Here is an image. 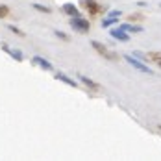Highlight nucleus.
<instances>
[{
  "label": "nucleus",
  "mask_w": 161,
  "mask_h": 161,
  "mask_svg": "<svg viewBox=\"0 0 161 161\" xmlns=\"http://www.w3.org/2000/svg\"><path fill=\"white\" fill-rule=\"evenodd\" d=\"M70 26L74 28V30H78V32H89V22L85 20V19H81V17H72L70 19Z\"/></svg>",
  "instance_id": "f257e3e1"
},
{
  "label": "nucleus",
  "mask_w": 161,
  "mask_h": 161,
  "mask_svg": "<svg viewBox=\"0 0 161 161\" xmlns=\"http://www.w3.org/2000/svg\"><path fill=\"white\" fill-rule=\"evenodd\" d=\"M126 61H128V63L133 67V69H137V70H141V72H145V74H150V72H152V70H150V69H148L145 63L137 61V59H135V58H131V56H126Z\"/></svg>",
  "instance_id": "f03ea898"
},
{
  "label": "nucleus",
  "mask_w": 161,
  "mask_h": 161,
  "mask_svg": "<svg viewBox=\"0 0 161 161\" xmlns=\"http://www.w3.org/2000/svg\"><path fill=\"white\" fill-rule=\"evenodd\" d=\"M91 45H93V48L97 50V52H100L104 58H108V59H115V56H113V54H111V52H109L108 48H106L104 45H100L98 41H91Z\"/></svg>",
  "instance_id": "7ed1b4c3"
},
{
  "label": "nucleus",
  "mask_w": 161,
  "mask_h": 161,
  "mask_svg": "<svg viewBox=\"0 0 161 161\" xmlns=\"http://www.w3.org/2000/svg\"><path fill=\"white\" fill-rule=\"evenodd\" d=\"M35 65H39L41 69H45V70H54V67H52V63L50 61H47L45 58H41V56H33V59H32Z\"/></svg>",
  "instance_id": "20e7f679"
},
{
  "label": "nucleus",
  "mask_w": 161,
  "mask_h": 161,
  "mask_svg": "<svg viewBox=\"0 0 161 161\" xmlns=\"http://www.w3.org/2000/svg\"><path fill=\"white\" fill-rule=\"evenodd\" d=\"M2 50H4L6 54H9V56H11L13 59H17V61H22V59H24V56H22V52H20V50H17V48H9V47H6V45L2 47Z\"/></svg>",
  "instance_id": "39448f33"
},
{
  "label": "nucleus",
  "mask_w": 161,
  "mask_h": 161,
  "mask_svg": "<svg viewBox=\"0 0 161 161\" xmlns=\"http://www.w3.org/2000/svg\"><path fill=\"white\" fill-rule=\"evenodd\" d=\"M111 37L113 39H117V41H122V43H126V41H130V35L122 28H119V30H111Z\"/></svg>",
  "instance_id": "423d86ee"
},
{
  "label": "nucleus",
  "mask_w": 161,
  "mask_h": 161,
  "mask_svg": "<svg viewBox=\"0 0 161 161\" xmlns=\"http://www.w3.org/2000/svg\"><path fill=\"white\" fill-rule=\"evenodd\" d=\"M54 76H56V80L63 81V83H67V85H70V87H78V83H76V81L72 80V78H69L67 74H63V72H56Z\"/></svg>",
  "instance_id": "0eeeda50"
},
{
  "label": "nucleus",
  "mask_w": 161,
  "mask_h": 161,
  "mask_svg": "<svg viewBox=\"0 0 161 161\" xmlns=\"http://www.w3.org/2000/svg\"><path fill=\"white\" fill-rule=\"evenodd\" d=\"M63 11L67 13V15H70V17H80L78 8H76V6H72V4H65V6H63Z\"/></svg>",
  "instance_id": "6e6552de"
},
{
  "label": "nucleus",
  "mask_w": 161,
  "mask_h": 161,
  "mask_svg": "<svg viewBox=\"0 0 161 161\" xmlns=\"http://www.w3.org/2000/svg\"><path fill=\"white\" fill-rule=\"evenodd\" d=\"M78 78H80V81H81V83H85L87 87H91V89H95V91H97L98 87H100V85H98L97 81H93L91 78H87V76H83V74H80Z\"/></svg>",
  "instance_id": "1a4fd4ad"
},
{
  "label": "nucleus",
  "mask_w": 161,
  "mask_h": 161,
  "mask_svg": "<svg viewBox=\"0 0 161 161\" xmlns=\"http://www.w3.org/2000/svg\"><path fill=\"white\" fill-rule=\"evenodd\" d=\"M120 28H122L124 32H143L141 26H131V24H120Z\"/></svg>",
  "instance_id": "9d476101"
},
{
  "label": "nucleus",
  "mask_w": 161,
  "mask_h": 161,
  "mask_svg": "<svg viewBox=\"0 0 161 161\" xmlns=\"http://www.w3.org/2000/svg\"><path fill=\"white\" fill-rule=\"evenodd\" d=\"M83 6H87V8L91 9V13H98V6L95 4V2H91V0H85V2H83Z\"/></svg>",
  "instance_id": "9b49d317"
},
{
  "label": "nucleus",
  "mask_w": 161,
  "mask_h": 161,
  "mask_svg": "<svg viewBox=\"0 0 161 161\" xmlns=\"http://www.w3.org/2000/svg\"><path fill=\"white\" fill-rule=\"evenodd\" d=\"M111 24H117V17H108V19L102 20V26H104V28H108V26H111Z\"/></svg>",
  "instance_id": "f8f14e48"
},
{
  "label": "nucleus",
  "mask_w": 161,
  "mask_h": 161,
  "mask_svg": "<svg viewBox=\"0 0 161 161\" xmlns=\"http://www.w3.org/2000/svg\"><path fill=\"white\" fill-rule=\"evenodd\" d=\"M33 9H37V11H41V13H50V9L47 6H41V4H32Z\"/></svg>",
  "instance_id": "ddd939ff"
},
{
  "label": "nucleus",
  "mask_w": 161,
  "mask_h": 161,
  "mask_svg": "<svg viewBox=\"0 0 161 161\" xmlns=\"http://www.w3.org/2000/svg\"><path fill=\"white\" fill-rule=\"evenodd\" d=\"M56 35H58L59 39H63V41H69V35H67V33H63V32H59V30H56Z\"/></svg>",
  "instance_id": "4468645a"
},
{
  "label": "nucleus",
  "mask_w": 161,
  "mask_h": 161,
  "mask_svg": "<svg viewBox=\"0 0 161 161\" xmlns=\"http://www.w3.org/2000/svg\"><path fill=\"white\" fill-rule=\"evenodd\" d=\"M8 28H9V30H11V32H13V33H17V35H24V32H20V30H19L17 26H11V24H9Z\"/></svg>",
  "instance_id": "2eb2a0df"
},
{
  "label": "nucleus",
  "mask_w": 161,
  "mask_h": 161,
  "mask_svg": "<svg viewBox=\"0 0 161 161\" xmlns=\"http://www.w3.org/2000/svg\"><path fill=\"white\" fill-rule=\"evenodd\" d=\"M8 11H9V9H8L6 6H0V17H6L8 15Z\"/></svg>",
  "instance_id": "dca6fc26"
},
{
  "label": "nucleus",
  "mask_w": 161,
  "mask_h": 161,
  "mask_svg": "<svg viewBox=\"0 0 161 161\" xmlns=\"http://www.w3.org/2000/svg\"><path fill=\"white\" fill-rule=\"evenodd\" d=\"M120 15V11L119 9H113V11H109V17H119Z\"/></svg>",
  "instance_id": "f3484780"
}]
</instances>
